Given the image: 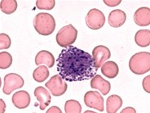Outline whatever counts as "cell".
Listing matches in <instances>:
<instances>
[{
	"instance_id": "6",
	"label": "cell",
	"mask_w": 150,
	"mask_h": 113,
	"mask_svg": "<svg viewBox=\"0 0 150 113\" xmlns=\"http://www.w3.org/2000/svg\"><path fill=\"white\" fill-rule=\"evenodd\" d=\"M86 24L91 30H100L104 26L105 23V16L100 10L93 8L88 11L86 18Z\"/></svg>"
},
{
	"instance_id": "24",
	"label": "cell",
	"mask_w": 150,
	"mask_h": 113,
	"mask_svg": "<svg viewBox=\"0 0 150 113\" xmlns=\"http://www.w3.org/2000/svg\"><path fill=\"white\" fill-rule=\"evenodd\" d=\"M11 41L10 37L8 36V34H0V49H8L11 47Z\"/></svg>"
},
{
	"instance_id": "27",
	"label": "cell",
	"mask_w": 150,
	"mask_h": 113,
	"mask_svg": "<svg viewBox=\"0 0 150 113\" xmlns=\"http://www.w3.org/2000/svg\"><path fill=\"white\" fill-rule=\"evenodd\" d=\"M47 113H61V110L58 107H56V106H53L51 108H49L47 111Z\"/></svg>"
},
{
	"instance_id": "10",
	"label": "cell",
	"mask_w": 150,
	"mask_h": 113,
	"mask_svg": "<svg viewBox=\"0 0 150 113\" xmlns=\"http://www.w3.org/2000/svg\"><path fill=\"white\" fill-rule=\"evenodd\" d=\"M11 101L17 109H25L30 105V95L27 91H18L13 94Z\"/></svg>"
},
{
	"instance_id": "14",
	"label": "cell",
	"mask_w": 150,
	"mask_h": 113,
	"mask_svg": "<svg viewBox=\"0 0 150 113\" xmlns=\"http://www.w3.org/2000/svg\"><path fill=\"white\" fill-rule=\"evenodd\" d=\"M91 87L94 89H98L101 92L103 95H107L109 94L111 84L108 80H105L102 76L96 75L91 80Z\"/></svg>"
},
{
	"instance_id": "3",
	"label": "cell",
	"mask_w": 150,
	"mask_h": 113,
	"mask_svg": "<svg viewBox=\"0 0 150 113\" xmlns=\"http://www.w3.org/2000/svg\"><path fill=\"white\" fill-rule=\"evenodd\" d=\"M129 68L135 75H144L150 71V53L140 52L134 54L129 61Z\"/></svg>"
},
{
	"instance_id": "16",
	"label": "cell",
	"mask_w": 150,
	"mask_h": 113,
	"mask_svg": "<svg viewBox=\"0 0 150 113\" xmlns=\"http://www.w3.org/2000/svg\"><path fill=\"white\" fill-rule=\"evenodd\" d=\"M101 73L109 79H113L119 73V67L116 62L112 61H108L102 65L101 67Z\"/></svg>"
},
{
	"instance_id": "26",
	"label": "cell",
	"mask_w": 150,
	"mask_h": 113,
	"mask_svg": "<svg viewBox=\"0 0 150 113\" xmlns=\"http://www.w3.org/2000/svg\"><path fill=\"white\" fill-rule=\"evenodd\" d=\"M104 3L109 7H115L122 3V0H105Z\"/></svg>"
},
{
	"instance_id": "15",
	"label": "cell",
	"mask_w": 150,
	"mask_h": 113,
	"mask_svg": "<svg viewBox=\"0 0 150 113\" xmlns=\"http://www.w3.org/2000/svg\"><path fill=\"white\" fill-rule=\"evenodd\" d=\"M55 62L56 61L52 53H51L47 50H42L38 52L35 56V64L38 66L46 65L47 67L52 68L55 65Z\"/></svg>"
},
{
	"instance_id": "13",
	"label": "cell",
	"mask_w": 150,
	"mask_h": 113,
	"mask_svg": "<svg viewBox=\"0 0 150 113\" xmlns=\"http://www.w3.org/2000/svg\"><path fill=\"white\" fill-rule=\"evenodd\" d=\"M134 21L139 26H147L150 25V9L146 7L139 8L134 14Z\"/></svg>"
},
{
	"instance_id": "21",
	"label": "cell",
	"mask_w": 150,
	"mask_h": 113,
	"mask_svg": "<svg viewBox=\"0 0 150 113\" xmlns=\"http://www.w3.org/2000/svg\"><path fill=\"white\" fill-rule=\"evenodd\" d=\"M64 112L66 113H81L82 106L77 100L74 99L68 100L64 104Z\"/></svg>"
},
{
	"instance_id": "25",
	"label": "cell",
	"mask_w": 150,
	"mask_h": 113,
	"mask_svg": "<svg viewBox=\"0 0 150 113\" xmlns=\"http://www.w3.org/2000/svg\"><path fill=\"white\" fill-rule=\"evenodd\" d=\"M149 83H150V75H148L146 76L144 79H143V88L146 91L147 93H150V86H149Z\"/></svg>"
},
{
	"instance_id": "1",
	"label": "cell",
	"mask_w": 150,
	"mask_h": 113,
	"mask_svg": "<svg viewBox=\"0 0 150 113\" xmlns=\"http://www.w3.org/2000/svg\"><path fill=\"white\" fill-rule=\"evenodd\" d=\"M56 63L59 75L69 82L92 79L97 73L92 56L74 46L63 49L57 57Z\"/></svg>"
},
{
	"instance_id": "23",
	"label": "cell",
	"mask_w": 150,
	"mask_h": 113,
	"mask_svg": "<svg viewBox=\"0 0 150 113\" xmlns=\"http://www.w3.org/2000/svg\"><path fill=\"white\" fill-rule=\"evenodd\" d=\"M55 0H37L36 7L40 10H52L55 7Z\"/></svg>"
},
{
	"instance_id": "9",
	"label": "cell",
	"mask_w": 150,
	"mask_h": 113,
	"mask_svg": "<svg viewBox=\"0 0 150 113\" xmlns=\"http://www.w3.org/2000/svg\"><path fill=\"white\" fill-rule=\"evenodd\" d=\"M110 56H111L110 50L106 46H96L92 50V57L95 62V67L97 69H99L105 63V61L109 60Z\"/></svg>"
},
{
	"instance_id": "19",
	"label": "cell",
	"mask_w": 150,
	"mask_h": 113,
	"mask_svg": "<svg viewBox=\"0 0 150 113\" xmlns=\"http://www.w3.org/2000/svg\"><path fill=\"white\" fill-rule=\"evenodd\" d=\"M49 74L50 72L48 68L42 65V66H39L34 70L33 72V78L38 83H42L48 78Z\"/></svg>"
},
{
	"instance_id": "5",
	"label": "cell",
	"mask_w": 150,
	"mask_h": 113,
	"mask_svg": "<svg viewBox=\"0 0 150 113\" xmlns=\"http://www.w3.org/2000/svg\"><path fill=\"white\" fill-rule=\"evenodd\" d=\"M25 84V81L21 75L16 73H10L5 75L3 92L7 95L10 94L16 89H21Z\"/></svg>"
},
{
	"instance_id": "11",
	"label": "cell",
	"mask_w": 150,
	"mask_h": 113,
	"mask_svg": "<svg viewBox=\"0 0 150 113\" xmlns=\"http://www.w3.org/2000/svg\"><path fill=\"white\" fill-rule=\"evenodd\" d=\"M34 96L36 97L37 100L39 103V107L42 111L46 109L48 105L51 103L52 96L49 94V91L46 89L42 86L37 87L34 89Z\"/></svg>"
},
{
	"instance_id": "29",
	"label": "cell",
	"mask_w": 150,
	"mask_h": 113,
	"mask_svg": "<svg viewBox=\"0 0 150 113\" xmlns=\"http://www.w3.org/2000/svg\"><path fill=\"white\" fill-rule=\"evenodd\" d=\"M0 102H1V113H4V112H5V107H6L5 102H4V101L3 99H1Z\"/></svg>"
},
{
	"instance_id": "20",
	"label": "cell",
	"mask_w": 150,
	"mask_h": 113,
	"mask_svg": "<svg viewBox=\"0 0 150 113\" xmlns=\"http://www.w3.org/2000/svg\"><path fill=\"white\" fill-rule=\"evenodd\" d=\"M0 8L5 14H11L16 11L17 2L16 0H3L0 3Z\"/></svg>"
},
{
	"instance_id": "7",
	"label": "cell",
	"mask_w": 150,
	"mask_h": 113,
	"mask_svg": "<svg viewBox=\"0 0 150 113\" xmlns=\"http://www.w3.org/2000/svg\"><path fill=\"white\" fill-rule=\"evenodd\" d=\"M45 86L55 97H60L65 94L68 89L67 83L64 82L60 75H53L48 82L45 84Z\"/></svg>"
},
{
	"instance_id": "8",
	"label": "cell",
	"mask_w": 150,
	"mask_h": 113,
	"mask_svg": "<svg viewBox=\"0 0 150 113\" xmlns=\"http://www.w3.org/2000/svg\"><path fill=\"white\" fill-rule=\"evenodd\" d=\"M84 102L86 107L96 109L99 112H103L104 107V98L101 94L96 91H88L84 95Z\"/></svg>"
},
{
	"instance_id": "18",
	"label": "cell",
	"mask_w": 150,
	"mask_h": 113,
	"mask_svg": "<svg viewBox=\"0 0 150 113\" xmlns=\"http://www.w3.org/2000/svg\"><path fill=\"white\" fill-rule=\"evenodd\" d=\"M135 44L139 47L145 48L150 45V30H140L135 35Z\"/></svg>"
},
{
	"instance_id": "17",
	"label": "cell",
	"mask_w": 150,
	"mask_h": 113,
	"mask_svg": "<svg viewBox=\"0 0 150 113\" xmlns=\"http://www.w3.org/2000/svg\"><path fill=\"white\" fill-rule=\"evenodd\" d=\"M122 105V99L120 96L112 94L107 98L106 112L108 113H116Z\"/></svg>"
},
{
	"instance_id": "28",
	"label": "cell",
	"mask_w": 150,
	"mask_h": 113,
	"mask_svg": "<svg viewBox=\"0 0 150 113\" xmlns=\"http://www.w3.org/2000/svg\"><path fill=\"white\" fill-rule=\"evenodd\" d=\"M127 112H131V113H135L136 111H135V108L133 107H126L125 109H123L122 111V113H127Z\"/></svg>"
},
{
	"instance_id": "4",
	"label": "cell",
	"mask_w": 150,
	"mask_h": 113,
	"mask_svg": "<svg viewBox=\"0 0 150 113\" xmlns=\"http://www.w3.org/2000/svg\"><path fill=\"white\" fill-rule=\"evenodd\" d=\"M78 36V30L73 25L69 24L62 27L56 34V43L63 48H67L74 44Z\"/></svg>"
},
{
	"instance_id": "2",
	"label": "cell",
	"mask_w": 150,
	"mask_h": 113,
	"mask_svg": "<svg viewBox=\"0 0 150 113\" xmlns=\"http://www.w3.org/2000/svg\"><path fill=\"white\" fill-rule=\"evenodd\" d=\"M34 26L38 33L43 36L52 34L56 29V21L52 16L47 12H41L34 19Z\"/></svg>"
},
{
	"instance_id": "22",
	"label": "cell",
	"mask_w": 150,
	"mask_h": 113,
	"mask_svg": "<svg viewBox=\"0 0 150 113\" xmlns=\"http://www.w3.org/2000/svg\"><path fill=\"white\" fill-rule=\"evenodd\" d=\"M12 56L8 52H2L0 53V68L2 70L8 69L11 66Z\"/></svg>"
},
{
	"instance_id": "12",
	"label": "cell",
	"mask_w": 150,
	"mask_h": 113,
	"mask_svg": "<svg viewBox=\"0 0 150 113\" xmlns=\"http://www.w3.org/2000/svg\"><path fill=\"white\" fill-rule=\"evenodd\" d=\"M127 20V14L121 9H116L112 11L109 15L108 21L110 26L118 28L123 26Z\"/></svg>"
}]
</instances>
